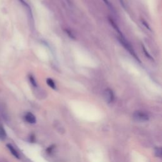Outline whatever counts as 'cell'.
Segmentation results:
<instances>
[{
    "label": "cell",
    "mask_w": 162,
    "mask_h": 162,
    "mask_svg": "<svg viewBox=\"0 0 162 162\" xmlns=\"http://www.w3.org/2000/svg\"><path fill=\"white\" fill-rule=\"evenodd\" d=\"M25 120L29 124H35L36 122V118L32 113H27L25 115Z\"/></svg>",
    "instance_id": "3957f363"
},
{
    "label": "cell",
    "mask_w": 162,
    "mask_h": 162,
    "mask_svg": "<svg viewBox=\"0 0 162 162\" xmlns=\"http://www.w3.org/2000/svg\"><path fill=\"white\" fill-rule=\"evenodd\" d=\"M103 97L104 99L106 101V102H107L108 103H111L114 99L113 92L110 89H106V90H105L103 93Z\"/></svg>",
    "instance_id": "7a4b0ae2"
},
{
    "label": "cell",
    "mask_w": 162,
    "mask_h": 162,
    "mask_svg": "<svg viewBox=\"0 0 162 162\" xmlns=\"http://www.w3.org/2000/svg\"><path fill=\"white\" fill-rule=\"evenodd\" d=\"M133 117L136 121L139 122H146L149 120L148 115L141 111H136Z\"/></svg>",
    "instance_id": "6da1fadb"
},
{
    "label": "cell",
    "mask_w": 162,
    "mask_h": 162,
    "mask_svg": "<svg viewBox=\"0 0 162 162\" xmlns=\"http://www.w3.org/2000/svg\"><path fill=\"white\" fill-rule=\"evenodd\" d=\"M6 132L5 130V129L3 128V126L0 124V140L1 141H4L6 138Z\"/></svg>",
    "instance_id": "5b68a950"
},
{
    "label": "cell",
    "mask_w": 162,
    "mask_h": 162,
    "mask_svg": "<svg viewBox=\"0 0 162 162\" xmlns=\"http://www.w3.org/2000/svg\"><path fill=\"white\" fill-rule=\"evenodd\" d=\"M46 82H47V84L49 86V87H51L53 89H56V84L55 83V82H54L51 79H48L47 81H46Z\"/></svg>",
    "instance_id": "8992f818"
},
{
    "label": "cell",
    "mask_w": 162,
    "mask_h": 162,
    "mask_svg": "<svg viewBox=\"0 0 162 162\" xmlns=\"http://www.w3.org/2000/svg\"><path fill=\"white\" fill-rule=\"evenodd\" d=\"M29 80L31 82V84L33 85L34 86H36V82L35 81L34 78L32 76V75H30L29 76Z\"/></svg>",
    "instance_id": "ba28073f"
},
{
    "label": "cell",
    "mask_w": 162,
    "mask_h": 162,
    "mask_svg": "<svg viewBox=\"0 0 162 162\" xmlns=\"http://www.w3.org/2000/svg\"><path fill=\"white\" fill-rule=\"evenodd\" d=\"M154 153H155V155L157 157L161 158L162 154V151L161 147H156L155 149H154Z\"/></svg>",
    "instance_id": "52a82bcc"
},
{
    "label": "cell",
    "mask_w": 162,
    "mask_h": 162,
    "mask_svg": "<svg viewBox=\"0 0 162 162\" xmlns=\"http://www.w3.org/2000/svg\"><path fill=\"white\" fill-rule=\"evenodd\" d=\"M6 146L10 150V153H12V154H13V156H15L16 158H17V159H20V154L19 153H18V152L15 147L11 145V144H8V145H6Z\"/></svg>",
    "instance_id": "277c9868"
}]
</instances>
